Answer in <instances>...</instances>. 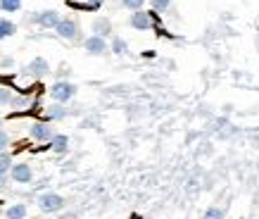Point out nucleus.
I'll return each instance as SVG.
<instances>
[{"instance_id": "nucleus-25", "label": "nucleus", "mask_w": 259, "mask_h": 219, "mask_svg": "<svg viewBox=\"0 0 259 219\" xmlns=\"http://www.w3.org/2000/svg\"><path fill=\"white\" fill-rule=\"evenodd\" d=\"M0 126H3V119H0Z\"/></svg>"}, {"instance_id": "nucleus-12", "label": "nucleus", "mask_w": 259, "mask_h": 219, "mask_svg": "<svg viewBox=\"0 0 259 219\" xmlns=\"http://www.w3.org/2000/svg\"><path fill=\"white\" fill-rule=\"evenodd\" d=\"M26 205L24 203H17V205H10L8 210H5V217L8 219H26Z\"/></svg>"}, {"instance_id": "nucleus-9", "label": "nucleus", "mask_w": 259, "mask_h": 219, "mask_svg": "<svg viewBox=\"0 0 259 219\" xmlns=\"http://www.w3.org/2000/svg\"><path fill=\"white\" fill-rule=\"evenodd\" d=\"M50 150L67 153V150H69V136H67V133H55V136L50 138Z\"/></svg>"}, {"instance_id": "nucleus-20", "label": "nucleus", "mask_w": 259, "mask_h": 219, "mask_svg": "<svg viewBox=\"0 0 259 219\" xmlns=\"http://www.w3.org/2000/svg\"><path fill=\"white\" fill-rule=\"evenodd\" d=\"M204 219H224V210H219V207H209V210L204 212Z\"/></svg>"}, {"instance_id": "nucleus-15", "label": "nucleus", "mask_w": 259, "mask_h": 219, "mask_svg": "<svg viewBox=\"0 0 259 219\" xmlns=\"http://www.w3.org/2000/svg\"><path fill=\"white\" fill-rule=\"evenodd\" d=\"M0 10L3 12H17V10H22V0H0Z\"/></svg>"}, {"instance_id": "nucleus-19", "label": "nucleus", "mask_w": 259, "mask_h": 219, "mask_svg": "<svg viewBox=\"0 0 259 219\" xmlns=\"http://www.w3.org/2000/svg\"><path fill=\"white\" fill-rule=\"evenodd\" d=\"M150 5H152V10H157V12H164L171 5V0H150Z\"/></svg>"}, {"instance_id": "nucleus-6", "label": "nucleus", "mask_w": 259, "mask_h": 219, "mask_svg": "<svg viewBox=\"0 0 259 219\" xmlns=\"http://www.w3.org/2000/svg\"><path fill=\"white\" fill-rule=\"evenodd\" d=\"M10 176H12V181H17V184H31L33 169L26 162L12 164V167H10Z\"/></svg>"}, {"instance_id": "nucleus-10", "label": "nucleus", "mask_w": 259, "mask_h": 219, "mask_svg": "<svg viewBox=\"0 0 259 219\" xmlns=\"http://www.w3.org/2000/svg\"><path fill=\"white\" fill-rule=\"evenodd\" d=\"M93 33L95 36H100V39L110 36L112 33V22L110 19H105V17H98V19L93 22Z\"/></svg>"}, {"instance_id": "nucleus-16", "label": "nucleus", "mask_w": 259, "mask_h": 219, "mask_svg": "<svg viewBox=\"0 0 259 219\" xmlns=\"http://www.w3.org/2000/svg\"><path fill=\"white\" fill-rule=\"evenodd\" d=\"M67 117V110L57 102V105H53V107H48V119H64Z\"/></svg>"}, {"instance_id": "nucleus-18", "label": "nucleus", "mask_w": 259, "mask_h": 219, "mask_svg": "<svg viewBox=\"0 0 259 219\" xmlns=\"http://www.w3.org/2000/svg\"><path fill=\"white\" fill-rule=\"evenodd\" d=\"M121 5H124L126 10H131V12H136V10H143L145 0H121Z\"/></svg>"}, {"instance_id": "nucleus-4", "label": "nucleus", "mask_w": 259, "mask_h": 219, "mask_svg": "<svg viewBox=\"0 0 259 219\" xmlns=\"http://www.w3.org/2000/svg\"><path fill=\"white\" fill-rule=\"evenodd\" d=\"M31 19L38 24V26H43V29H55L62 17H60V12H57V10H43V12H36Z\"/></svg>"}, {"instance_id": "nucleus-8", "label": "nucleus", "mask_w": 259, "mask_h": 219, "mask_svg": "<svg viewBox=\"0 0 259 219\" xmlns=\"http://www.w3.org/2000/svg\"><path fill=\"white\" fill-rule=\"evenodd\" d=\"M83 48H86V53L88 55H107V43H105V39H100V36H88L86 43H83Z\"/></svg>"}, {"instance_id": "nucleus-1", "label": "nucleus", "mask_w": 259, "mask_h": 219, "mask_svg": "<svg viewBox=\"0 0 259 219\" xmlns=\"http://www.w3.org/2000/svg\"><path fill=\"white\" fill-rule=\"evenodd\" d=\"M74 95H76V86L69 84V81H57L55 86L50 88V98H53L55 102H60V105L69 102Z\"/></svg>"}, {"instance_id": "nucleus-14", "label": "nucleus", "mask_w": 259, "mask_h": 219, "mask_svg": "<svg viewBox=\"0 0 259 219\" xmlns=\"http://www.w3.org/2000/svg\"><path fill=\"white\" fill-rule=\"evenodd\" d=\"M12 164H15L12 162V155H10L8 150H3V153H0V174H8Z\"/></svg>"}, {"instance_id": "nucleus-24", "label": "nucleus", "mask_w": 259, "mask_h": 219, "mask_svg": "<svg viewBox=\"0 0 259 219\" xmlns=\"http://www.w3.org/2000/svg\"><path fill=\"white\" fill-rule=\"evenodd\" d=\"M131 219H141V217H131Z\"/></svg>"}, {"instance_id": "nucleus-2", "label": "nucleus", "mask_w": 259, "mask_h": 219, "mask_svg": "<svg viewBox=\"0 0 259 219\" xmlns=\"http://www.w3.org/2000/svg\"><path fill=\"white\" fill-rule=\"evenodd\" d=\"M38 207L46 214H55V212H60L64 207V198L60 193H43L38 198Z\"/></svg>"}, {"instance_id": "nucleus-23", "label": "nucleus", "mask_w": 259, "mask_h": 219, "mask_svg": "<svg viewBox=\"0 0 259 219\" xmlns=\"http://www.w3.org/2000/svg\"><path fill=\"white\" fill-rule=\"evenodd\" d=\"M5 181H8V174H0V186H5Z\"/></svg>"}, {"instance_id": "nucleus-7", "label": "nucleus", "mask_w": 259, "mask_h": 219, "mask_svg": "<svg viewBox=\"0 0 259 219\" xmlns=\"http://www.w3.org/2000/svg\"><path fill=\"white\" fill-rule=\"evenodd\" d=\"M128 24L134 29H138V31H148V29H152V15L143 12V10H136L134 15L128 17Z\"/></svg>"}, {"instance_id": "nucleus-3", "label": "nucleus", "mask_w": 259, "mask_h": 219, "mask_svg": "<svg viewBox=\"0 0 259 219\" xmlns=\"http://www.w3.org/2000/svg\"><path fill=\"white\" fill-rule=\"evenodd\" d=\"M29 133H31L33 141H38V143H50V138L55 136L53 126L48 124V122H33L31 129H29Z\"/></svg>"}, {"instance_id": "nucleus-21", "label": "nucleus", "mask_w": 259, "mask_h": 219, "mask_svg": "<svg viewBox=\"0 0 259 219\" xmlns=\"http://www.w3.org/2000/svg\"><path fill=\"white\" fill-rule=\"evenodd\" d=\"M8 145H10V136H8L5 131H3V129H0V153L8 148Z\"/></svg>"}, {"instance_id": "nucleus-11", "label": "nucleus", "mask_w": 259, "mask_h": 219, "mask_svg": "<svg viewBox=\"0 0 259 219\" xmlns=\"http://www.w3.org/2000/svg\"><path fill=\"white\" fill-rule=\"evenodd\" d=\"M26 71H31L33 77H46L48 71H50V64H48L43 57H36V60L29 64V69H26Z\"/></svg>"}, {"instance_id": "nucleus-17", "label": "nucleus", "mask_w": 259, "mask_h": 219, "mask_svg": "<svg viewBox=\"0 0 259 219\" xmlns=\"http://www.w3.org/2000/svg\"><path fill=\"white\" fill-rule=\"evenodd\" d=\"M112 50H114L117 55H126V53H128V46H126L124 39H119V36H117V39L112 41Z\"/></svg>"}, {"instance_id": "nucleus-13", "label": "nucleus", "mask_w": 259, "mask_h": 219, "mask_svg": "<svg viewBox=\"0 0 259 219\" xmlns=\"http://www.w3.org/2000/svg\"><path fill=\"white\" fill-rule=\"evenodd\" d=\"M17 33V24L10 19H0V39H10Z\"/></svg>"}, {"instance_id": "nucleus-22", "label": "nucleus", "mask_w": 259, "mask_h": 219, "mask_svg": "<svg viewBox=\"0 0 259 219\" xmlns=\"http://www.w3.org/2000/svg\"><path fill=\"white\" fill-rule=\"evenodd\" d=\"M105 0H88V10H98Z\"/></svg>"}, {"instance_id": "nucleus-26", "label": "nucleus", "mask_w": 259, "mask_h": 219, "mask_svg": "<svg viewBox=\"0 0 259 219\" xmlns=\"http://www.w3.org/2000/svg\"><path fill=\"white\" fill-rule=\"evenodd\" d=\"M36 219H43V217H36Z\"/></svg>"}, {"instance_id": "nucleus-5", "label": "nucleus", "mask_w": 259, "mask_h": 219, "mask_svg": "<svg viewBox=\"0 0 259 219\" xmlns=\"http://www.w3.org/2000/svg\"><path fill=\"white\" fill-rule=\"evenodd\" d=\"M55 31L60 39H67V41H76L79 39V24L74 19H60V24L55 26Z\"/></svg>"}]
</instances>
